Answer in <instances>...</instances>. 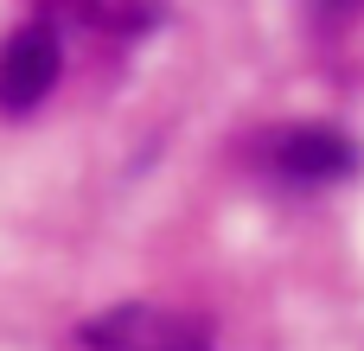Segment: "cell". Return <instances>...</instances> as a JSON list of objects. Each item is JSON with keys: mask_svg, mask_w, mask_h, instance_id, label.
Segmentation results:
<instances>
[{"mask_svg": "<svg viewBox=\"0 0 364 351\" xmlns=\"http://www.w3.org/2000/svg\"><path fill=\"white\" fill-rule=\"evenodd\" d=\"M83 345L90 351H218L198 320H179L160 307H109V313L83 320Z\"/></svg>", "mask_w": 364, "mask_h": 351, "instance_id": "6da1fadb", "label": "cell"}, {"mask_svg": "<svg viewBox=\"0 0 364 351\" xmlns=\"http://www.w3.org/2000/svg\"><path fill=\"white\" fill-rule=\"evenodd\" d=\"M58 70H64V45H58V32H51L45 19L19 26V32L0 45V109H6V115L38 109V102L51 96Z\"/></svg>", "mask_w": 364, "mask_h": 351, "instance_id": "7a4b0ae2", "label": "cell"}, {"mask_svg": "<svg viewBox=\"0 0 364 351\" xmlns=\"http://www.w3.org/2000/svg\"><path fill=\"white\" fill-rule=\"evenodd\" d=\"M269 166L288 179V185H333V179H352L358 173V141L339 134V128H282L269 141Z\"/></svg>", "mask_w": 364, "mask_h": 351, "instance_id": "3957f363", "label": "cell"}]
</instances>
